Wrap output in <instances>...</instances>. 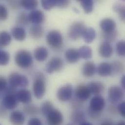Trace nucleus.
I'll return each mask as SVG.
<instances>
[{
	"instance_id": "49",
	"label": "nucleus",
	"mask_w": 125,
	"mask_h": 125,
	"mask_svg": "<svg viewBox=\"0 0 125 125\" xmlns=\"http://www.w3.org/2000/svg\"><path fill=\"white\" fill-rule=\"evenodd\" d=\"M79 125H93V124H91V123H89V122H84L81 123V124H80Z\"/></svg>"
},
{
	"instance_id": "40",
	"label": "nucleus",
	"mask_w": 125,
	"mask_h": 125,
	"mask_svg": "<svg viewBox=\"0 0 125 125\" xmlns=\"http://www.w3.org/2000/svg\"><path fill=\"white\" fill-rule=\"evenodd\" d=\"M8 17V11L7 7L0 4V21H6Z\"/></svg>"
},
{
	"instance_id": "25",
	"label": "nucleus",
	"mask_w": 125,
	"mask_h": 125,
	"mask_svg": "<svg viewBox=\"0 0 125 125\" xmlns=\"http://www.w3.org/2000/svg\"><path fill=\"white\" fill-rule=\"evenodd\" d=\"M65 58L70 63L77 62L80 58L78 50L74 48H69L65 52Z\"/></svg>"
},
{
	"instance_id": "48",
	"label": "nucleus",
	"mask_w": 125,
	"mask_h": 125,
	"mask_svg": "<svg viewBox=\"0 0 125 125\" xmlns=\"http://www.w3.org/2000/svg\"><path fill=\"white\" fill-rule=\"evenodd\" d=\"M121 87L123 89H125V76L124 75L121 80Z\"/></svg>"
},
{
	"instance_id": "11",
	"label": "nucleus",
	"mask_w": 125,
	"mask_h": 125,
	"mask_svg": "<svg viewBox=\"0 0 125 125\" xmlns=\"http://www.w3.org/2000/svg\"><path fill=\"white\" fill-rule=\"evenodd\" d=\"M105 101L103 97L96 95L91 99L89 109L98 113H100L105 106Z\"/></svg>"
},
{
	"instance_id": "5",
	"label": "nucleus",
	"mask_w": 125,
	"mask_h": 125,
	"mask_svg": "<svg viewBox=\"0 0 125 125\" xmlns=\"http://www.w3.org/2000/svg\"><path fill=\"white\" fill-rule=\"evenodd\" d=\"M85 25L83 22L76 21L73 22L70 26L68 31L69 37L72 40H76L79 39L85 28Z\"/></svg>"
},
{
	"instance_id": "10",
	"label": "nucleus",
	"mask_w": 125,
	"mask_h": 125,
	"mask_svg": "<svg viewBox=\"0 0 125 125\" xmlns=\"http://www.w3.org/2000/svg\"><path fill=\"white\" fill-rule=\"evenodd\" d=\"M48 124L50 125H61L63 122L62 113L58 110L54 108L46 116Z\"/></svg>"
},
{
	"instance_id": "51",
	"label": "nucleus",
	"mask_w": 125,
	"mask_h": 125,
	"mask_svg": "<svg viewBox=\"0 0 125 125\" xmlns=\"http://www.w3.org/2000/svg\"><path fill=\"white\" fill-rule=\"evenodd\" d=\"M100 125H112V124H111L110 123H108V122H106V123H102V124H101Z\"/></svg>"
},
{
	"instance_id": "7",
	"label": "nucleus",
	"mask_w": 125,
	"mask_h": 125,
	"mask_svg": "<svg viewBox=\"0 0 125 125\" xmlns=\"http://www.w3.org/2000/svg\"><path fill=\"white\" fill-rule=\"evenodd\" d=\"M16 94H5L2 98L1 104L6 110H13L18 105Z\"/></svg>"
},
{
	"instance_id": "20",
	"label": "nucleus",
	"mask_w": 125,
	"mask_h": 125,
	"mask_svg": "<svg viewBox=\"0 0 125 125\" xmlns=\"http://www.w3.org/2000/svg\"><path fill=\"white\" fill-rule=\"evenodd\" d=\"M29 33L33 39H40L43 35L44 28L41 25L34 24L29 28Z\"/></svg>"
},
{
	"instance_id": "35",
	"label": "nucleus",
	"mask_w": 125,
	"mask_h": 125,
	"mask_svg": "<svg viewBox=\"0 0 125 125\" xmlns=\"http://www.w3.org/2000/svg\"><path fill=\"white\" fill-rule=\"evenodd\" d=\"M113 9L115 11L117 12L121 21H124L125 19V7L123 4L121 3H116L113 6Z\"/></svg>"
},
{
	"instance_id": "47",
	"label": "nucleus",
	"mask_w": 125,
	"mask_h": 125,
	"mask_svg": "<svg viewBox=\"0 0 125 125\" xmlns=\"http://www.w3.org/2000/svg\"><path fill=\"white\" fill-rule=\"evenodd\" d=\"M6 114V110L2 106L1 104H0V117L4 116Z\"/></svg>"
},
{
	"instance_id": "22",
	"label": "nucleus",
	"mask_w": 125,
	"mask_h": 125,
	"mask_svg": "<svg viewBox=\"0 0 125 125\" xmlns=\"http://www.w3.org/2000/svg\"><path fill=\"white\" fill-rule=\"evenodd\" d=\"M81 37L86 43H91L96 37V31L92 27H85Z\"/></svg>"
},
{
	"instance_id": "34",
	"label": "nucleus",
	"mask_w": 125,
	"mask_h": 125,
	"mask_svg": "<svg viewBox=\"0 0 125 125\" xmlns=\"http://www.w3.org/2000/svg\"><path fill=\"white\" fill-rule=\"evenodd\" d=\"M112 67V74H117L121 73L124 69L123 65L119 61H115L110 64Z\"/></svg>"
},
{
	"instance_id": "43",
	"label": "nucleus",
	"mask_w": 125,
	"mask_h": 125,
	"mask_svg": "<svg viewBox=\"0 0 125 125\" xmlns=\"http://www.w3.org/2000/svg\"><path fill=\"white\" fill-rule=\"evenodd\" d=\"M70 1L68 0H57V6L61 8H65L68 7Z\"/></svg>"
},
{
	"instance_id": "29",
	"label": "nucleus",
	"mask_w": 125,
	"mask_h": 125,
	"mask_svg": "<svg viewBox=\"0 0 125 125\" xmlns=\"http://www.w3.org/2000/svg\"><path fill=\"white\" fill-rule=\"evenodd\" d=\"M12 40L11 36L6 31H1L0 32V46L4 47L8 46Z\"/></svg>"
},
{
	"instance_id": "18",
	"label": "nucleus",
	"mask_w": 125,
	"mask_h": 125,
	"mask_svg": "<svg viewBox=\"0 0 125 125\" xmlns=\"http://www.w3.org/2000/svg\"><path fill=\"white\" fill-rule=\"evenodd\" d=\"M100 27L103 32H111L115 30L116 24L113 19L105 18L102 20L100 22Z\"/></svg>"
},
{
	"instance_id": "52",
	"label": "nucleus",
	"mask_w": 125,
	"mask_h": 125,
	"mask_svg": "<svg viewBox=\"0 0 125 125\" xmlns=\"http://www.w3.org/2000/svg\"><path fill=\"white\" fill-rule=\"evenodd\" d=\"M67 125H74L73 124V123H69V124H68Z\"/></svg>"
},
{
	"instance_id": "44",
	"label": "nucleus",
	"mask_w": 125,
	"mask_h": 125,
	"mask_svg": "<svg viewBox=\"0 0 125 125\" xmlns=\"http://www.w3.org/2000/svg\"><path fill=\"white\" fill-rule=\"evenodd\" d=\"M83 102H82L77 99H75V100H74V101H72V106L74 110L79 109L80 108L83 106Z\"/></svg>"
},
{
	"instance_id": "3",
	"label": "nucleus",
	"mask_w": 125,
	"mask_h": 125,
	"mask_svg": "<svg viewBox=\"0 0 125 125\" xmlns=\"http://www.w3.org/2000/svg\"><path fill=\"white\" fill-rule=\"evenodd\" d=\"M8 85L14 88H25L28 86L29 80L26 76L17 72L12 73L8 78Z\"/></svg>"
},
{
	"instance_id": "17",
	"label": "nucleus",
	"mask_w": 125,
	"mask_h": 125,
	"mask_svg": "<svg viewBox=\"0 0 125 125\" xmlns=\"http://www.w3.org/2000/svg\"><path fill=\"white\" fill-rule=\"evenodd\" d=\"M99 52L101 57L105 58H109L113 54V48L110 42L104 41L100 45Z\"/></svg>"
},
{
	"instance_id": "9",
	"label": "nucleus",
	"mask_w": 125,
	"mask_h": 125,
	"mask_svg": "<svg viewBox=\"0 0 125 125\" xmlns=\"http://www.w3.org/2000/svg\"><path fill=\"white\" fill-rule=\"evenodd\" d=\"M73 94V87L71 85L68 84L59 89L57 93V96L59 100L66 102L71 99Z\"/></svg>"
},
{
	"instance_id": "1",
	"label": "nucleus",
	"mask_w": 125,
	"mask_h": 125,
	"mask_svg": "<svg viewBox=\"0 0 125 125\" xmlns=\"http://www.w3.org/2000/svg\"><path fill=\"white\" fill-rule=\"evenodd\" d=\"M33 90L34 95L37 99H41L44 95L46 86L45 76L42 73L39 72L36 74L33 83Z\"/></svg>"
},
{
	"instance_id": "8",
	"label": "nucleus",
	"mask_w": 125,
	"mask_h": 125,
	"mask_svg": "<svg viewBox=\"0 0 125 125\" xmlns=\"http://www.w3.org/2000/svg\"><path fill=\"white\" fill-rule=\"evenodd\" d=\"M63 66L64 63L62 59L59 57H53L46 64L45 70L47 73H52L61 71Z\"/></svg>"
},
{
	"instance_id": "30",
	"label": "nucleus",
	"mask_w": 125,
	"mask_h": 125,
	"mask_svg": "<svg viewBox=\"0 0 125 125\" xmlns=\"http://www.w3.org/2000/svg\"><path fill=\"white\" fill-rule=\"evenodd\" d=\"M24 112L29 115H35L38 114L39 109L37 106L33 104H28L23 107Z\"/></svg>"
},
{
	"instance_id": "15",
	"label": "nucleus",
	"mask_w": 125,
	"mask_h": 125,
	"mask_svg": "<svg viewBox=\"0 0 125 125\" xmlns=\"http://www.w3.org/2000/svg\"><path fill=\"white\" fill-rule=\"evenodd\" d=\"M9 120L12 125H23L25 120L23 113L19 111H15L11 113Z\"/></svg>"
},
{
	"instance_id": "21",
	"label": "nucleus",
	"mask_w": 125,
	"mask_h": 125,
	"mask_svg": "<svg viewBox=\"0 0 125 125\" xmlns=\"http://www.w3.org/2000/svg\"><path fill=\"white\" fill-rule=\"evenodd\" d=\"M34 55L36 61L39 62H42L47 59L48 51L45 47H38L35 50Z\"/></svg>"
},
{
	"instance_id": "31",
	"label": "nucleus",
	"mask_w": 125,
	"mask_h": 125,
	"mask_svg": "<svg viewBox=\"0 0 125 125\" xmlns=\"http://www.w3.org/2000/svg\"><path fill=\"white\" fill-rule=\"evenodd\" d=\"M21 7L26 10H34L38 5V1L35 0H21Z\"/></svg>"
},
{
	"instance_id": "6",
	"label": "nucleus",
	"mask_w": 125,
	"mask_h": 125,
	"mask_svg": "<svg viewBox=\"0 0 125 125\" xmlns=\"http://www.w3.org/2000/svg\"><path fill=\"white\" fill-rule=\"evenodd\" d=\"M109 100L112 104H116L123 99L124 97V92L122 88L118 86H112L108 90Z\"/></svg>"
},
{
	"instance_id": "24",
	"label": "nucleus",
	"mask_w": 125,
	"mask_h": 125,
	"mask_svg": "<svg viewBox=\"0 0 125 125\" xmlns=\"http://www.w3.org/2000/svg\"><path fill=\"white\" fill-rule=\"evenodd\" d=\"M97 72L102 77H107L112 75V70L111 64L108 62L101 63L97 68Z\"/></svg>"
},
{
	"instance_id": "26",
	"label": "nucleus",
	"mask_w": 125,
	"mask_h": 125,
	"mask_svg": "<svg viewBox=\"0 0 125 125\" xmlns=\"http://www.w3.org/2000/svg\"><path fill=\"white\" fill-rule=\"evenodd\" d=\"M83 74L86 77L93 76L96 72V66L94 63L92 62L85 63L82 70Z\"/></svg>"
},
{
	"instance_id": "38",
	"label": "nucleus",
	"mask_w": 125,
	"mask_h": 125,
	"mask_svg": "<svg viewBox=\"0 0 125 125\" xmlns=\"http://www.w3.org/2000/svg\"><path fill=\"white\" fill-rule=\"evenodd\" d=\"M42 5L44 9L50 10L54 7L57 6V0H44L41 1Z\"/></svg>"
},
{
	"instance_id": "39",
	"label": "nucleus",
	"mask_w": 125,
	"mask_h": 125,
	"mask_svg": "<svg viewBox=\"0 0 125 125\" xmlns=\"http://www.w3.org/2000/svg\"><path fill=\"white\" fill-rule=\"evenodd\" d=\"M116 50L117 54L121 57L125 55V42L124 40L119 41L116 45Z\"/></svg>"
},
{
	"instance_id": "2",
	"label": "nucleus",
	"mask_w": 125,
	"mask_h": 125,
	"mask_svg": "<svg viewBox=\"0 0 125 125\" xmlns=\"http://www.w3.org/2000/svg\"><path fill=\"white\" fill-rule=\"evenodd\" d=\"M15 62L20 68L27 69L32 64L33 58L29 51L25 50H20L15 55Z\"/></svg>"
},
{
	"instance_id": "16",
	"label": "nucleus",
	"mask_w": 125,
	"mask_h": 125,
	"mask_svg": "<svg viewBox=\"0 0 125 125\" xmlns=\"http://www.w3.org/2000/svg\"><path fill=\"white\" fill-rule=\"evenodd\" d=\"M71 120L74 125H80L85 122V114L83 111L80 109L74 110L71 114Z\"/></svg>"
},
{
	"instance_id": "19",
	"label": "nucleus",
	"mask_w": 125,
	"mask_h": 125,
	"mask_svg": "<svg viewBox=\"0 0 125 125\" xmlns=\"http://www.w3.org/2000/svg\"><path fill=\"white\" fill-rule=\"evenodd\" d=\"M88 87L91 94L96 95H99L102 94L104 90L105 86L104 84L100 82H92L88 84Z\"/></svg>"
},
{
	"instance_id": "12",
	"label": "nucleus",
	"mask_w": 125,
	"mask_h": 125,
	"mask_svg": "<svg viewBox=\"0 0 125 125\" xmlns=\"http://www.w3.org/2000/svg\"><path fill=\"white\" fill-rule=\"evenodd\" d=\"M91 93L87 86L80 84L77 86L75 91L76 99L84 102L87 101L91 96Z\"/></svg>"
},
{
	"instance_id": "53",
	"label": "nucleus",
	"mask_w": 125,
	"mask_h": 125,
	"mask_svg": "<svg viewBox=\"0 0 125 125\" xmlns=\"http://www.w3.org/2000/svg\"><path fill=\"white\" fill-rule=\"evenodd\" d=\"M1 48V47L0 46V48Z\"/></svg>"
},
{
	"instance_id": "28",
	"label": "nucleus",
	"mask_w": 125,
	"mask_h": 125,
	"mask_svg": "<svg viewBox=\"0 0 125 125\" xmlns=\"http://www.w3.org/2000/svg\"><path fill=\"white\" fill-rule=\"evenodd\" d=\"M78 52L80 58L84 60H89L92 58L93 55L92 49L88 46H81L78 50Z\"/></svg>"
},
{
	"instance_id": "13",
	"label": "nucleus",
	"mask_w": 125,
	"mask_h": 125,
	"mask_svg": "<svg viewBox=\"0 0 125 125\" xmlns=\"http://www.w3.org/2000/svg\"><path fill=\"white\" fill-rule=\"evenodd\" d=\"M29 21L34 24L41 25L45 21V15L40 10H34L28 14Z\"/></svg>"
},
{
	"instance_id": "27",
	"label": "nucleus",
	"mask_w": 125,
	"mask_h": 125,
	"mask_svg": "<svg viewBox=\"0 0 125 125\" xmlns=\"http://www.w3.org/2000/svg\"><path fill=\"white\" fill-rule=\"evenodd\" d=\"M29 22L28 14L25 12H21L19 13L16 20V23L17 26L21 27L27 25Z\"/></svg>"
},
{
	"instance_id": "36",
	"label": "nucleus",
	"mask_w": 125,
	"mask_h": 125,
	"mask_svg": "<svg viewBox=\"0 0 125 125\" xmlns=\"http://www.w3.org/2000/svg\"><path fill=\"white\" fill-rule=\"evenodd\" d=\"M102 35L105 41L110 42L115 40L117 36V32L116 30L111 32H103Z\"/></svg>"
},
{
	"instance_id": "32",
	"label": "nucleus",
	"mask_w": 125,
	"mask_h": 125,
	"mask_svg": "<svg viewBox=\"0 0 125 125\" xmlns=\"http://www.w3.org/2000/svg\"><path fill=\"white\" fill-rule=\"evenodd\" d=\"M85 13H91L94 9V1L92 0H82L79 1Z\"/></svg>"
},
{
	"instance_id": "54",
	"label": "nucleus",
	"mask_w": 125,
	"mask_h": 125,
	"mask_svg": "<svg viewBox=\"0 0 125 125\" xmlns=\"http://www.w3.org/2000/svg\"></svg>"
},
{
	"instance_id": "33",
	"label": "nucleus",
	"mask_w": 125,
	"mask_h": 125,
	"mask_svg": "<svg viewBox=\"0 0 125 125\" xmlns=\"http://www.w3.org/2000/svg\"><path fill=\"white\" fill-rule=\"evenodd\" d=\"M54 108V105L51 102L49 101H46L42 104L41 111L43 115L46 116Z\"/></svg>"
},
{
	"instance_id": "41",
	"label": "nucleus",
	"mask_w": 125,
	"mask_h": 125,
	"mask_svg": "<svg viewBox=\"0 0 125 125\" xmlns=\"http://www.w3.org/2000/svg\"><path fill=\"white\" fill-rule=\"evenodd\" d=\"M8 86V84L7 80L4 77L0 76V92L4 93L5 94Z\"/></svg>"
},
{
	"instance_id": "14",
	"label": "nucleus",
	"mask_w": 125,
	"mask_h": 125,
	"mask_svg": "<svg viewBox=\"0 0 125 125\" xmlns=\"http://www.w3.org/2000/svg\"><path fill=\"white\" fill-rule=\"evenodd\" d=\"M16 96L18 101L23 104H28L32 101L31 92L25 89H22L17 91L16 93Z\"/></svg>"
},
{
	"instance_id": "42",
	"label": "nucleus",
	"mask_w": 125,
	"mask_h": 125,
	"mask_svg": "<svg viewBox=\"0 0 125 125\" xmlns=\"http://www.w3.org/2000/svg\"><path fill=\"white\" fill-rule=\"evenodd\" d=\"M7 2L10 7L12 9H17L21 7V0H9L7 1Z\"/></svg>"
},
{
	"instance_id": "4",
	"label": "nucleus",
	"mask_w": 125,
	"mask_h": 125,
	"mask_svg": "<svg viewBox=\"0 0 125 125\" xmlns=\"http://www.w3.org/2000/svg\"><path fill=\"white\" fill-rule=\"evenodd\" d=\"M46 41L51 47L55 49H58L62 45V35L58 30H51L49 32L46 36Z\"/></svg>"
},
{
	"instance_id": "45",
	"label": "nucleus",
	"mask_w": 125,
	"mask_h": 125,
	"mask_svg": "<svg viewBox=\"0 0 125 125\" xmlns=\"http://www.w3.org/2000/svg\"><path fill=\"white\" fill-rule=\"evenodd\" d=\"M125 102H124V101L120 103L119 104L118 108H117L118 112H119V113L121 115V116L123 117H125Z\"/></svg>"
},
{
	"instance_id": "50",
	"label": "nucleus",
	"mask_w": 125,
	"mask_h": 125,
	"mask_svg": "<svg viewBox=\"0 0 125 125\" xmlns=\"http://www.w3.org/2000/svg\"><path fill=\"white\" fill-rule=\"evenodd\" d=\"M117 125H125V122L124 121H120L118 123Z\"/></svg>"
},
{
	"instance_id": "46",
	"label": "nucleus",
	"mask_w": 125,
	"mask_h": 125,
	"mask_svg": "<svg viewBox=\"0 0 125 125\" xmlns=\"http://www.w3.org/2000/svg\"><path fill=\"white\" fill-rule=\"evenodd\" d=\"M27 125H42V123L39 119L32 118L29 120Z\"/></svg>"
},
{
	"instance_id": "23",
	"label": "nucleus",
	"mask_w": 125,
	"mask_h": 125,
	"mask_svg": "<svg viewBox=\"0 0 125 125\" xmlns=\"http://www.w3.org/2000/svg\"><path fill=\"white\" fill-rule=\"evenodd\" d=\"M11 34L13 37L18 41H23L25 40L26 33L25 29L21 26H16L11 30Z\"/></svg>"
},
{
	"instance_id": "37",
	"label": "nucleus",
	"mask_w": 125,
	"mask_h": 125,
	"mask_svg": "<svg viewBox=\"0 0 125 125\" xmlns=\"http://www.w3.org/2000/svg\"><path fill=\"white\" fill-rule=\"evenodd\" d=\"M10 59L9 53L5 51L0 50V65L5 66L9 62Z\"/></svg>"
}]
</instances>
